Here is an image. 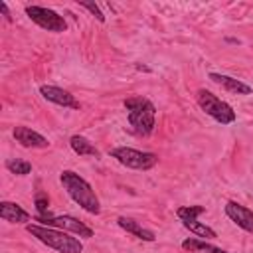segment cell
I'll list each match as a JSON object with an SVG mask.
<instances>
[{"label":"cell","instance_id":"cell-1","mask_svg":"<svg viewBox=\"0 0 253 253\" xmlns=\"http://www.w3.org/2000/svg\"><path fill=\"white\" fill-rule=\"evenodd\" d=\"M59 182H61L63 190L69 194V198H71L79 208H83L87 213L97 215V213L101 211V204H99L97 194L93 192L91 184H89L85 178H81L77 172H73V170H63V172L59 174Z\"/></svg>","mask_w":253,"mask_h":253},{"label":"cell","instance_id":"cell-2","mask_svg":"<svg viewBox=\"0 0 253 253\" xmlns=\"http://www.w3.org/2000/svg\"><path fill=\"white\" fill-rule=\"evenodd\" d=\"M125 109L128 113V125L136 136H148L156 125V107L146 97L125 99Z\"/></svg>","mask_w":253,"mask_h":253},{"label":"cell","instance_id":"cell-3","mask_svg":"<svg viewBox=\"0 0 253 253\" xmlns=\"http://www.w3.org/2000/svg\"><path fill=\"white\" fill-rule=\"evenodd\" d=\"M26 229L32 237L55 249L57 253H81L83 251V243L77 237H71L69 233H65L63 229H55V227H47L40 223H28Z\"/></svg>","mask_w":253,"mask_h":253},{"label":"cell","instance_id":"cell-15","mask_svg":"<svg viewBox=\"0 0 253 253\" xmlns=\"http://www.w3.org/2000/svg\"><path fill=\"white\" fill-rule=\"evenodd\" d=\"M69 144H71V148H73V152L75 154H79V156H99V150L95 148V144L93 142H89L85 136H81V134H73L71 138H69Z\"/></svg>","mask_w":253,"mask_h":253},{"label":"cell","instance_id":"cell-10","mask_svg":"<svg viewBox=\"0 0 253 253\" xmlns=\"http://www.w3.org/2000/svg\"><path fill=\"white\" fill-rule=\"evenodd\" d=\"M40 93L45 101L53 103V105H59V107H67V109H79V101L65 89L61 87H55V85H42L40 87Z\"/></svg>","mask_w":253,"mask_h":253},{"label":"cell","instance_id":"cell-13","mask_svg":"<svg viewBox=\"0 0 253 253\" xmlns=\"http://www.w3.org/2000/svg\"><path fill=\"white\" fill-rule=\"evenodd\" d=\"M208 77H210L213 83H217L219 87H223L225 91H229V93H235V95H251V93H253V89H251L247 83H243V81H239V79H235V77L221 75V73H210Z\"/></svg>","mask_w":253,"mask_h":253},{"label":"cell","instance_id":"cell-8","mask_svg":"<svg viewBox=\"0 0 253 253\" xmlns=\"http://www.w3.org/2000/svg\"><path fill=\"white\" fill-rule=\"evenodd\" d=\"M34 221H40V225H47V227H55V229H63V231L67 229L79 237H93V229L73 215H53V217L38 215V217H34Z\"/></svg>","mask_w":253,"mask_h":253},{"label":"cell","instance_id":"cell-11","mask_svg":"<svg viewBox=\"0 0 253 253\" xmlns=\"http://www.w3.org/2000/svg\"><path fill=\"white\" fill-rule=\"evenodd\" d=\"M12 134H14V138H16L22 146H26V148H47V146H49V142H47L45 136H42L40 132L32 130L30 126H24V125L14 126Z\"/></svg>","mask_w":253,"mask_h":253},{"label":"cell","instance_id":"cell-18","mask_svg":"<svg viewBox=\"0 0 253 253\" xmlns=\"http://www.w3.org/2000/svg\"><path fill=\"white\" fill-rule=\"evenodd\" d=\"M34 204H36L38 215H47V213H49V196H47L43 190L36 192V196H34Z\"/></svg>","mask_w":253,"mask_h":253},{"label":"cell","instance_id":"cell-12","mask_svg":"<svg viewBox=\"0 0 253 253\" xmlns=\"http://www.w3.org/2000/svg\"><path fill=\"white\" fill-rule=\"evenodd\" d=\"M0 217L10 223H26V225L30 221H34L32 215L22 206H18L14 202H0Z\"/></svg>","mask_w":253,"mask_h":253},{"label":"cell","instance_id":"cell-7","mask_svg":"<svg viewBox=\"0 0 253 253\" xmlns=\"http://www.w3.org/2000/svg\"><path fill=\"white\" fill-rule=\"evenodd\" d=\"M26 16L38 24L40 28L47 30V32H53V34H61V32H67V22L63 16H59L57 12L49 10V8H43V6H26Z\"/></svg>","mask_w":253,"mask_h":253},{"label":"cell","instance_id":"cell-17","mask_svg":"<svg viewBox=\"0 0 253 253\" xmlns=\"http://www.w3.org/2000/svg\"><path fill=\"white\" fill-rule=\"evenodd\" d=\"M6 168L16 176H28L32 172V164L28 160H22V158H8Z\"/></svg>","mask_w":253,"mask_h":253},{"label":"cell","instance_id":"cell-4","mask_svg":"<svg viewBox=\"0 0 253 253\" xmlns=\"http://www.w3.org/2000/svg\"><path fill=\"white\" fill-rule=\"evenodd\" d=\"M196 101H198L200 109H202L206 115H210L213 121H217L219 125H231V123H235V119H237V115H235V111L231 109V105L225 103V101H221L219 97H215V95H213L211 91H208V89H200V91L196 93Z\"/></svg>","mask_w":253,"mask_h":253},{"label":"cell","instance_id":"cell-21","mask_svg":"<svg viewBox=\"0 0 253 253\" xmlns=\"http://www.w3.org/2000/svg\"><path fill=\"white\" fill-rule=\"evenodd\" d=\"M136 69H140V71H150L146 65H138V63H136Z\"/></svg>","mask_w":253,"mask_h":253},{"label":"cell","instance_id":"cell-6","mask_svg":"<svg viewBox=\"0 0 253 253\" xmlns=\"http://www.w3.org/2000/svg\"><path fill=\"white\" fill-rule=\"evenodd\" d=\"M204 211H206L204 206H182V208L176 210V215L182 221V225L186 229H190V233H194L198 237H206V239H215L217 233L211 227H208L206 223L198 221V215L204 213Z\"/></svg>","mask_w":253,"mask_h":253},{"label":"cell","instance_id":"cell-14","mask_svg":"<svg viewBox=\"0 0 253 253\" xmlns=\"http://www.w3.org/2000/svg\"><path fill=\"white\" fill-rule=\"evenodd\" d=\"M117 223H119L121 229H125L126 233H132L134 237H138V239H142V241H154V239H156V235H154L152 229L142 227L138 221H134V219H130V217L121 215V217L117 219Z\"/></svg>","mask_w":253,"mask_h":253},{"label":"cell","instance_id":"cell-5","mask_svg":"<svg viewBox=\"0 0 253 253\" xmlns=\"http://www.w3.org/2000/svg\"><path fill=\"white\" fill-rule=\"evenodd\" d=\"M109 154L117 162H121L126 168H132V170H150L158 162V156L154 152H144V150H136V148H128V146H117Z\"/></svg>","mask_w":253,"mask_h":253},{"label":"cell","instance_id":"cell-16","mask_svg":"<svg viewBox=\"0 0 253 253\" xmlns=\"http://www.w3.org/2000/svg\"><path fill=\"white\" fill-rule=\"evenodd\" d=\"M182 249H186V251H190V253H200V251H204V253H229V251H225V249H221V247L210 245V243H206V241H202V239H194V237L184 239V241H182Z\"/></svg>","mask_w":253,"mask_h":253},{"label":"cell","instance_id":"cell-9","mask_svg":"<svg viewBox=\"0 0 253 253\" xmlns=\"http://www.w3.org/2000/svg\"><path fill=\"white\" fill-rule=\"evenodd\" d=\"M223 210H225V215L237 227H241L247 233H253V210H249V208H245V206H241V204H237L233 200H229Z\"/></svg>","mask_w":253,"mask_h":253},{"label":"cell","instance_id":"cell-20","mask_svg":"<svg viewBox=\"0 0 253 253\" xmlns=\"http://www.w3.org/2000/svg\"><path fill=\"white\" fill-rule=\"evenodd\" d=\"M0 10H2V14H4V18H6L8 22H12V16H10V10H8V6H6V2H0Z\"/></svg>","mask_w":253,"mask_h":253},{"label":"cell","instance_id":"cell-19","mask_svg":"<svg viewBox=\"0 0 253 253\" xmlns=\"http://www.w3.org/2000/svg\"><path fill=\"white\" fill-rule=\"evenodd\" d=\"M79 6H83L85 10H89V12H91V14H93V16L97 18V22H101V24L105 22V14L101 12V8H99V6L95 4V2H87V0H79Z\"/></svg>","mask_w":253,"mask_h":253}]
</instances>
